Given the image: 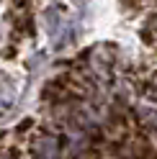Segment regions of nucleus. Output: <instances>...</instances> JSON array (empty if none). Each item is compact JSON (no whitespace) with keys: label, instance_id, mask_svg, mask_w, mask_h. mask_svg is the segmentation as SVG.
<instances>
[{"label":"nucleus","instance_id":"f03ea898","mask_svg":"<svg viewBox=\"0 0 157 159\" xmlns=\"http://www.w3.org/2000/svg\"><path fill=\"white\" fill-rule=\"evenodd\" d=\"M59 154H62V144L52 134H41L34 141V157L36 159H59Z\"/></svg>","mask_w":157,"mask_h":159},{"label":"nucleus","instance_id":"f257e3e1","mask_svg":"<svg viewBox=\"0 0 157 159\" xmlns=\"http://www.w3.org/2000/svg\"><path fill=\"white\" fill-rule=\"evenodd\" d=\"M46 18V31H49V39H52V44L57 49H64L67 44H70L72 39V28H70V21L57 11V8H49V11L44 13Z\"/></svg>","mask_w":157,"mask_h":159},{"label":"nucleus","instance_id":"7ed1b4c3","mask_svg":"<svg viewBox=\"0 0 157 159\" xmlns=\"http://www.w3.org/2000/svg\"><path fill=\"white\" fill-rule=\"evenodd\" d=\"M3 159H5V157H3Z\"/></svg>","mask_w":157,"mask_h":159}]
</instances>
